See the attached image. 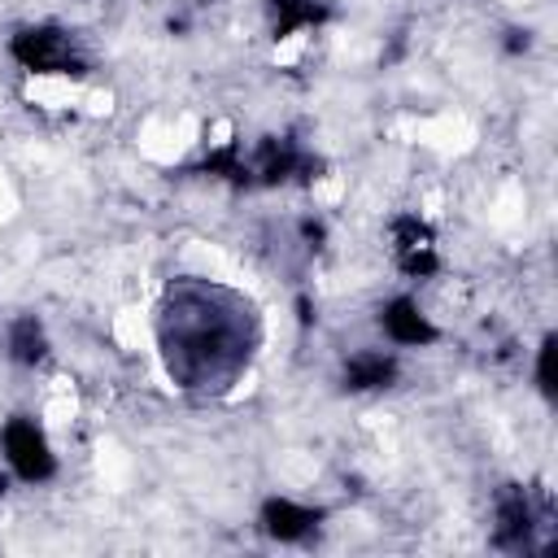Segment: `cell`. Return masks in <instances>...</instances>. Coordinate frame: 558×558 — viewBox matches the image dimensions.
<instances>
[{"label":"cell","mask_w":558,"mask_h":558,"mask_svg":"<svg viewBox=\"0 0 558 558\" xmlns=\"http://www.w3.org/2000/svg\"><path fill=\"white\" fill-rule=\"evenodd\" d=\"M262 340L257 310L218 283H174L157 318L170 379L183 388H227Z\"/></svg>","instance_id":"1"},{"label":"cell","mask_w":558,"mask_h":558,"mask_svg":"<svg viewBox=\"0 0 558 558\" xmlns=\"http://www.w3.org/2000/svg\"><path fill=\"white\" fill-rule=\"evenodd\" d=\"M9 57L35 74V78H83L87 57L78 52V39L57 22H26L9 35Z\"/></svg>","instance_id":"2"},{"label":"cell","mask_w":558,"mask_h":558,"mask_svg":"<svg viewBox=\"0 0 558 558\" xmlns=\"http://www.w3.org/2000/svg\"><path fill=\"white\" fill-rule=\"evenodd\" d=\"M0 453H4L9 475L22 480V484L57 480V449H52L44 423L31 418V414H9L0 423Z\"/></svg>","instance_id":"3"},{"label":"cell","mask_w":558,"mask_h":558,"mask_svg":"<svg viewBox=\"0 0 558 558\" xmlns=\"http://www.w3.org/2000/svg\"><path fill=\"white\" fill-rule=\"evenodd\" d=\"M314 170H323V161L301 148L292 135H262L248 153V179L253 187H283V183H310L318 179Z\"/></svg>","instance_id":"4"},{"label":"cell","mask_w":558,"mask_h":558,"mask_svg":"<svg viewBox=\"0 0 558 558\" xmlns=\"http://www.w3.org/2000/svg\"><path fill=\"white\" fill-rule=\"evenodd\" d=\"M541 514L523 484H501L493 497V545L506 554H532L536 549Z\"/></svg>","instance_id":"5"},{"label":"cell","mask_w":558,"mask_h":558,"mask_svg":"<svg viewBox=\"0 0 558 558\" xmlns=\"http://www.w3.org/2000/svg\"><path fill=\"white\" fill-rule=\"evenodd\" d=\"M379 323V336L392 344V349H432L440 340V327L432 323V314L410 296V292H397L379 305L375 314Z\"/></svg>","instance_id":"6"},{"label":"cell","mask_w":558,"mask_h":558,"mask_svg":"<svg viewBox=\"0 0 558 558\" xmlns=\"http://www.w3.org/2000/svg\"><path fill=\"white\" fill-rule=\"evenodd\" d=\"M323 523V510L310 506V501H296V497H283V493H270L262 506H257V527L279 541V545H305Z\"/></svg>","instance_id":"7"},{"label":"cell","mask_w":558,"mask_h":558,"mask_svg":"<svg viewBox=\"0 0 558 558\" xmlns=\"http://www.w3.org/2000/svg\"><path fill=\"white\" fill-rule=\"evenodd\" d=\"M397 379H401V357L397 349H379V344L353 349L340 366L344 392H388Z\"/></svg>","instance_id":"8"},{"label":"cell","mask_w":558,"mask_h":558,"mask_svg":"<svg viewBox=\"0 0 558 558\" xmlns=\"http://www.w3.org/2000/svg\"><path fill=\"white\" fill-rule=\"evenodd\" d=\"M266 13H270V35L275 39H292V35L318 31L331 17L327 0H266Z\"/></svg>","instance_id":"9"},{"label":"cell","mask_w":558,"mask_h":558,"mask_svg":"<svg viewBox=\"0 0 558 558\" xmlns=\"http://www.w3.org/2000/svg\"><path fill=\"white\" fill-rule=\"evenodd\" d=\"M48 331H44V323L35 318V314H17L13 323H9V331H4V353H9V362L13 366H26V371H35V366H44L48 362Z\"/></svg>","instance_id":"10"},{"label":"cell","mask_w":558,"mask_h":558,"mask_svg":"<svg viewBox=\"0 0 558 558\" xmlns=\"http://www.w3.org/2000/svg\"><path fill=\"white\" fill-rule=\"evenodd\" d=\"M388 235H392V253H397V262L410 257V253H427V248H436V235H432V227H427L418 214H397V218L388 222Z\"/></svg>","instance_id":"11"},{"label":"cell","mask_w":558,"mask_h":558,"mask_svg":"<svg viewBox=\"0 0 558 558\" xmlns=\"http://www.w3.org/2000/svg\"><path fill=\"white\" fill-rule=\"evenodd\" d=\"M554 344H558V336L545 331L541 344H536V362H532V384L545 401H554Z\"/></svg>","instance_id":"12"},{"label":"cell","mask_w":558,"mask_h":558,"mask_svg":"<svg viewBox=\"0 0 558 558\" xmlns=\"http://www.w3.org/2000/svg\"><path fill=\"white\" fill-rule=\"evenodd\" d=\"M506 35H510V39H506L510 52H527V48H532V31H519V26H514V31H506Z\"/></svg>","instance_id":"13"},{"label":"cell","mask_w":558,"mask_h":558,"mask_svg":"<svg viewBox=\"0 0 558 558\" xmlns=\"http://www.w3.org/2000/svg\"><path fill=\"white\" fill-rule=\"evenodd\" d=\"M9 480H13V475H9V471H0V501H4V493H9Z\"/></svg>","instance_id":"14"}]
</instances>
